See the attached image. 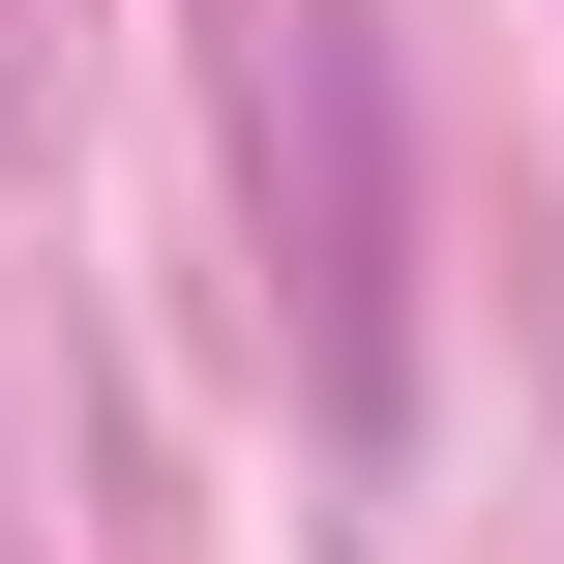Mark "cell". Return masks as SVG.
<instances>
[{"label": "cell", "mask_w": 564, "mask_h": 564, "mask_svg": "<svg viewBox=\"0 0 564 564\" xmlns=\"http://www.w3.org/2000/svg\"><path fill=\"white\" fill-rule=\"evenodd\" d=\"M238 119H268L297 268H327V387L387 416V89H357V0H238Z\"/></svg>", "instance_id": "1"}]
</instances>
